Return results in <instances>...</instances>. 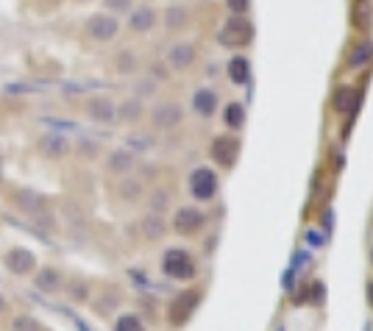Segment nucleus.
Instances as JSON below:
<instances>
[{"instance_id": "13", "label": "nucleus", "mask_w": 373, "mask_h": 331, "mask_svg": "<svg viewBox=\"0 0 373 331\" xmlns=\"http://www.w3.org/2000/svg\"><path fill=\"white\" fill-rule=\"evenodd\" d=\"M351 20H354V28L356 31H370V26H373V9H370V0H354V15H351Z\"/></svg>"}, {"instance_id": "17", "label": "nucleus", "mask_w": 373, "mask_h": 331, "mask_svg": "<svg viewBox=\"0 0 373 331\" xmlns=\"http://www.w3.org/2000/svg\"><path fill=\"white\" fill-rule=\"evenodd\" d=\"M229 78H232L234 84H245V81L251 78V64H248L245 56H234V59L229 62Z\"/></svg>"}, {"instance_id": "16", "label": "nucleus", "mask_w": 373, "mask_h": 331, "mask_svg": "<svg viewBox=\"0 0 373 331\" xmlns=\"http://www.w3.org/2000/svg\"><path fill=\"white\" fill-rule=\"evenodd\" d=\"M37 287H40L42 292H56V289H62V276H59V270L42 267V270L37 273Z\"/></svg>"}, {"instance_id": "9", "label": "nucleus", "mask_w": 373, "mask_h": 331, "mask_svg": "<svg viewBox=\"0 0 373 331\" xmlns=\"http://www.w3.org/2000/svg\"><path fill=\"white\" fill-rule=\"evenodd\" d=\"M87 114H89L95 123L109 125V123L117 120V106H114L109 98H89V100H87Z\"/></svg>"}, {"instance_id": "30", "label": "nucleus", "mask_w": 373, "mask_h": 331, "mask_svg": "<svg viewBox=\"0 0 373 331\" xmlns=\"http://www.w3.org/2000/svg\"><path fill=\"white\" fill-rule=\"evenodd\" d=\"M226 3H229V9H232L237 17H243V15L248 12V0H226Z\"/></svg>"}, {"instance_id": "31", "label": "nucleus", "mask_w": 373, "mask_h": 331, "mask_svg": "<svg viewBox=\"0 0 373 331\" xmlns=\"http://www.w3.org/2000/svg\"><path fill=\"white\" fill-rule=\"evenodd\" d=\"M3 309H6V298H3V295H0V312H3Z\"/></svg>"}, {"instance_id": "11", "label": "nucleus", "mask_w": 373, "mask_h": 331, "mask_svg": "<svg viewBox=\"0 0 373 331\" xmlns=\"http://www.w3.org/2000/svg\"><path fill=\"white\" fill-rule=\"evenodd\" d=\"M40 150H42L48 159H62V156L70 153V142H67V136H62V134H45V136L40 139Z\"/></svg>"}, {"instance_id": "4", "label": "nucleus", "mask_w": 373, "mask_h": 331, "mask_svg": "<svg viewBox=\"0 0 373 331\" xmlns=\"http://www.w3.org/2000/svg\"><path fill=\"white\" fill-rule=\"evenodd\" d=\"M190 193H193L198 201L215 198V193H218V176H215L209 168H198V170L190 176Z\"/></svg>"}, {"instance_id": "21", "label": "nucleus", "mask_w": 373, "mask_h": 331, "mask_svg": "<svg viewBox=\"0 0 373 331\" xmlns=\"http://www.w3.org/2000/svg\"><path fill=\"white\" fill-rule=\"evenodd\" d=\"M142 234L148 237V240H159L162 234H164V220L153 212V215H148L145 220H142Z\"/></svg>"}, {"instance_id": "5", "label": "nucleus", "mask_w": 373, "mask_h": 331, "mask_svg": "<svg viewBox=\"0 0 373 331\" xmlns=\"http://www.w3.org/2000/svg\"><path fill=\"white\" fill-rule=\"evenodd\" d=\"M173 229L181 237H193V234H198L204 229V215L198 209H193V206H181L175 212V217H173Z\"/></svg>"}, {"instance_id": "19", "label": "nucleus", "mask_w": 373, "mask_h": 331, "mask_svg": "<svg viewBox=\"0 0 373 331\" xmlns=\"http://www.w3.org/2000/svg\"><path fill=\"white\" fill-rule=\"evenodd\" d=\"M17 204L23 206V212H26V215H45V201H42L40 195L28 193V190L17 195Z\"/></svg>"}, {"instance_id": "10", "label": "nucleus", "mask_w": 373, "mask_h": 331, "mask_svg": "<svg viewBox=\"0 0 373 331\" xmlns=\"http://www.w3.org/2000/svg\"><path fill=\"white\" fill-rule=\"evenodd\" d=\"M181 123V106L178 103H159L153 109V125L156 128H175Z\"/></svg>"}, {"instance_id": "14", "label": "nucleus", "mask_w": 373, "mask_h": 331, "mask_svg": "<svg viewBox=\"0 0 373 331\" xmlns=\"http://www.w3.org/2000/svg\"><path fill=\"white\" fill-rule=\"evenodd\" d=\"M193 109L201 114V117H212L215 109H218V95L212 89H198L193 95Z\"/></svg>"}, {"instance_id": "8", "label": "nucleus", "mask_w": 373, "mask_h": 331, "mask_svg": "<svg viewBox=\"0 0 373 331\" xmlns=\"http://www.w3.org/2000/svg\"><path fill=\"white\" fill-rule=\"evenodd\" d=\"M6 267H9L15 276H28V273L37 267V256H34L28 248H12L9 256H6Z\"/></svg>"}, {"instance_id": "1", "label": "nucleus", "mask_w": 373, "mask_h": 331, "mask_svg": "<svg viewBox=\"0 0 373 331\" xmlns=\"http://www.w3.org/2000/svg\"><path fill=\"white\" fill-rule=\"evenodd\" d=\"M162 270H164V276H170V278H175V281H186V278L196 276V262H193V256L186 253V251L173 248V251L164 253Z\"/></svg>"}, {"instance_id": "26", "label": "nucleus", "mask_w": 373, "mask_h": 331, "mask_svg": "<svg viewBox=\"0 0 373 331\" xmlns=\"http://www.w3.org/2000/svg\"><path fill=\"white\" fill-rule=\"evenodd\" d=\"M139 195H142V181L128 179V181L120 184V198H125V201H137Z\"/></svg>"}, {"instance_id": "18", "label": "nucleus", "mask_w": 373, "mask_h": 331, "mask_svg": "<svg viewBox=\"0 0 373 331\" xmlns=\"http://www.w3.org/2000/svg\"><path fill=\"white\" fill-rule=\"evenodd\" d=\"M134 168V156L128 150H114L109 156V173H128Z\"/></svg>"}, {"instance_id": "12", "label": "nucleus", "mask_w": 373, "mask_h": 331, "mask_svg": "<svg viewBox=\"0 0 373 331\" xmlns=\"http://www.w3.org/2000/svg\"><path fill=\"white\" fill-rule=\"evenodd\" d=\"M167 62H170L173 70H186V67L196 62V48H193V45H186V42H178V45L170 48Z\"/></svg>"}, {"instance_id": "15", "label": "nucleus", "mask_w": 373, "mask_h": 331, "mask_svg": "<svg viewBox=\"0 0 373 331\" xmlns=\"http://www.w3.org/2000/svg\"><path fill=\"white\" fill-rule=\"evenodd\" d=\"M128 26H131V31H137V34H145V31H150V28L156 26V12H153V9H148V6H142V9L131 12V20H128Z\"/></svg>"}, {"instance_id": "6", "label": "nucleus", "mask_w": 373, "mask_h": 331, "mask_svg": "<svg viewBox=\"0 0 373 331\" xmlns=\"http://www.w3.org/2000/svg\"><path fill=\"white\" fill-rule=\"evenodd\" d=\"M120 31V23L109 15H95L87 20V34L95 39V42H112Z\"/></svg>"}, {"instance_id": "7", "label": "nucleus", "mask_w": 373, "mask_h": 331, "mask_svg": "<svg viewBox=\"0 0 373 331\" xmlns=\"http://www.w3.org/2000/svg\"><path fill=\"white\" fill-rule=\"evenodd\" d=\"M237 153H240V142L232 139V136H218L212 142V159L218 164H223V168H232V164L237 161Z\"/></svg>"}, {"instance_id": "3", "label": "nucleus", "mask_w": 373, "mask_h": 331, "mask_svg": "<svg viewBox=\"0 0 373 331\" xmlns=\"http://www.w3.org/2000/svg\"><path fill=\"white\" fill-rule=\"evenodd\" d=\"M198 301H201V292H198V289L181 292V295L170 303V323H173V325H184L186 320H190V314L196 312Z\"/></svg>"}, {"instance_id": "22", "label": "nucleus", "mask_w": 373, "mask_h": 331, "mask_svg": "<svg viewBox=\"0 0 373 331\" xmlns=\"http://www.w3.org/2000/svg\"><path fill=\"white\" fill-rule=\"evenodd\" d=\"M370 56H373V45H370V42H362V45H356V48H354V53H351L348 64H351V67H362V64H367V62H370Z\"/></svg>"}, {"instance_id": "24", "label": "nucleus", "mask_w": 373, "mask_h": 331, "mask_svg": "<svg viewBox=\"0 0 373 331\" xmlns=\"http://www.w3.org/2000/svg\"><path fill=\"white\" fill-rule=\"evenodd\" d=\"M114 331H145V325L137 314H123V317H117Z\"/></svg>"}, {"instance_id": "20", "label": "nucleus", "mask_w": 373, "mask_h": 331, "mask_svg": "<svg viewBox=\"0 0 373 331\" xmlns=\"http://www.w3.org/2000/svg\"><path fill=\"white\" fill-rule=\"evenodd\" d=\"M334 109H337V111H354V109H356V89L342 87V89L334 95Z\"/></svg>"}, {"instance_id": "23", "label": "nucleus", "mask_w": 373, "mask_h": 331, "mask_svg": "<svg viewBox=\"0 0 373 331\" xmlns=\"http://www.w3.org/2000/svg\"><path fill=\"white\" fill-rule=\"evenodd\" d=\"M226 125H232V128H243L245 125V109L240 103H229L226 106Z\"/></svg>"}, {"instance_id": "25", "label": "nucleus", "mask_w": 373, "mask_h": 331, "mask_svg": "<svg viewBox=\"0 0 373 331\" xmlns=\"http://www.w3.org/2000/svg\"><path fill=\"white\" fill-rule=\"evenodd\" d=\"M139 114H142V103H139V100H125L123 109L117 111V117H120V120H128V123L139 120Z\"/></svg>"}, {"instance_id": "28", "label": "nucleus", "mask_w": 373, "mask_h": 331, "mask_svg": "<svg viewBox=\"0 0 373 331\" xmlns=\"http://www.w3.org/2000/svg\"><path fill=\"white\" fill-rule=\"evenodd\" d=\"M15 331H42V325L34 317H15Z\"/></svg>"}, {"instance_id": "32", "label": "nucleus", "mask_w": 373, "mask_h": 331, "mask_svg": "<svg viewBox=\"0 0 373 331\" xmlns=\"http://www.w3.org/2000/svg\"><path fill=\"white\" fill-rule=\"evenodd\" d=\"M367 292H370V303H373V284H370V287H367Z\"/></svg>"}, {"instance_id": "2", "label": "nucleus", "mask_w": 373, "mask_h": 331, "mask_svg": "<svg viewBox=\"0 0 373 331\" xmlns=\"http://www.w3.org/2000/svg\"><path fill=\"white\" fill-rule=\"evenodd\" d=\"M254 39V26L245 20V17H229L226 20V26H223V31H220V42L226 45V48H243V45H248Z\"/></svg>"}, {"instance_id": "29", "label": "nucleus", "mask_w": 373, "mask_h": 331, "mask_svg": "<svg viewBox=\"0 0 373 331\" xmlns=\"http://www.w3.org/2000/svg\"><path fill=\"white\" fill-rule=\"evenodd\" d=\"M106 9L109 12H128L131 9V0H106Z\"/></svg>"}, {"instance_id": "27", "label": "nucleus", "mask_w": 373, "mask_h": 331, "mask_svg": "<svg viewBox=\"0 0 373 331\" xmlns=\"http://www.w3.org/2000/svg\"><path fill=\"white\" fill-rule=\"evenodd\" d=\"M184 23H186V12H184V9H178V6L167 9V26H170V28H181Z\"/></svg>"}]
</instances>
